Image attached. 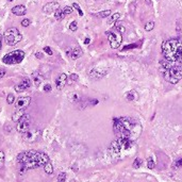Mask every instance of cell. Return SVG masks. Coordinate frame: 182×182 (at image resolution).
I'll return each instance as SVG.
<instances>
[{"label": "cell", "instance_id": "8992f818", "mask_svg": "<svg viewBox=\"0 0 182 182\" xmlns=\"http://www.w3.org/2000/svg\"><path fill=\"white\" fill-rule=\"evenodd\" d=\"M107 35H108V40L110 42L111 48L113 49L119 48V46L122 45V42H123V33L119 32L116 28H113L111 31L107 32Z\"/></svg>", "mask_w": 182, "mask_h": 182}, {"label": "cell", "instance_id": "836d02e7", "mask_svg": "<svg viewBox=\"0 0 182 182\" xmlns=\"http://www.w3.org/2000/svg\"><path fill=\"white\" fill-rule=\"evenodd\" d=\"M73 11H74V10H73V7H65L63 9V12L65 13V15L71 14V13H73Z\"/></svg>", "mask_w": 182, "mask_h": 182}, {"label": "cell", "instance_id": "603a6c76", "mask_svg": "<svg viewBox=\"0 0 182 182\" xmlns=\"http://www.w3.org/2000/svg\"><path fill=\"white\" fill-rule=\"evenodd\" d=\"M119 18H120V14H119V13H115V14H113L111 16V18H110V20H109V24L112 25V24H114V22L117 21Z\"/></svg>", "mask_w": 182, "mask_h": 182}, {"label": "cell", "instance_id": "e575fe53", "mask_svg": "<svg viewBox=\"0 0 182 182\" xmlns=\"http://www.w3.org/2000/svg\"><path fill=\"white\" fill-rule=\"evenodd\" d=\"M30 24H31V22H30V19H28V18H25V19H22L21 20V26L25 27V28L29 27Z\"/></svg>", "mask_w": 182, "mask_h": 182}, {"label": "cell", "instance_id": "b9f144b4", "mask_svg": "<svg viewBox=\"0 0 182 182\" xmlns=\"http://www.w3.org/2000/svg\"><path fill=\"white\" fill-rule=\"evenodd\" d=\"M89 42H91V40H89V37H86L85 40H84V44L85 45H87V44H89Z\"/></svg>", "mask_w": 182, "mask_h": 182}, {"label": "cell", "instance_id": "5bb4252c", "mask_svg": "<svg viewBox=\"0 0 182 182\" xmlns=\"http://www.w3.org/2000/svg\"><path fill=\"white\" fill-rule=\"evenodd\" d=\"M66 53L69 56H71L73 60H77V59H79V58L82 56V50L79 48V47H76V48L73 49V50L68 49V50L66 51Z\"/></svg>", "mask_w": 182, "mask_h": 182}, {"label": "cell", "instance_id": "277c9868", "mask_svg": "<svg viewBox=\"0 0 182 182\" xmlns=\"http://www.w3.org/2000/svg\"><path fill=\"white\" fill-rule=\"evenodd\" d=\"M21 40L22 35L20 34L19 30L16 28H10L5 30V32L3 33V41L7 46H15Z\"/></svg>", "mask_w": 182, "mask_h": 182}, {"label": "cell", "instance_id": "7a4b0ae2", "mask_svg": "<svg viewBox=\"0 0 182 182\" xmlns=\"http://www.w3.org/2000/svg\"><path fill=\"white\" fill-rule=\"evenodd\" d=\"M162 53L165 60L171 62H182V41L168 40L162 44Z\"/></svg>", "mask_w": 182, "mask_h": 182}, {"label": "cell", "instance_id": "d590c367", "mask_svg": "<svg viewBox=\"0 0 182 182\" xmlns=\"http://www.w3.org/2000/svg\"><path fill=\"white\" fill-rule=\"evenodd\" d=\"M44 52H45V53H47V54H49V56H52V54H53V52H52V49L50 48V47H48V46L44 47Z\"/></svg>", "mask_w": 182, "mask_h": 182}, {"label": "cell", "instance_id": "f1b7e54d", "mask_svg": "<svg viewBox=\"0 0 182 182\" xmlns=\"http://www.w3.org/2000/svg\"><path fill=\"white\" fill-rule=\"evenodd\" d=\"M73 7L74 9H76L77 11H78V13H79V16H83V12H82V10H81V7H79V4L78 3H73Z\"/></svg>", "mask_w": 182, "mask_h": 182}, {"label": "cell", "instance_id": "cb8c5ba5", "mask_svg": "<svg viewBox=\"0 0 182 182\" xmlns=\"http://www.w3.org/2000/svg\"><path fill=\"white\" fill-rule=\"evenodd\" d=\"M15 96L13 95V94H9L7 95V102L9 104H14V102H15Z\"/></svg>", "mask_w": 182, "mask_h": 182}, {"label": "cell", "instance_id": "d4e9b609", "mask_svg": "<svg viewBox=\"0 0 182 182\" xmlns=\"http://www.w3.org/2000/svg\"><path fill=\"white\" fill-rule=\"evenodd\" d=\"M141 165H142V160L140 159V158H136V159L134 160L133 165H132V166H133V168H135V169H136V168L141 167Z\"/></svg>", "mask_w": 182, "mask_h": 182}, {"label": "cell", "instance_id": "6da1fadb", "mask_svg": "<svg viewBox=\"0 0 182 182\" xmlns=\"http://www.w3.org/2000/svg\"><path fill=\"white\" fill-rule=\"evenodd\" d=\"M17 162L28 171L44 166L45 164L49 162V156L44 152L29 150L19 153L17 156Z\"/></svg>", "mask_w": 182, "mask_h": 182}, {"label": "cell", "instance_id": "ab89813d", "mask_svg": "<svg viewBox=\"0 0 182 182\" xmlns=\"http://www.w3.org/2000/svg\"><path fill=\"white\" fill-rule=\"evenodd\" d=\"M98 102H99V101L97 100V99H92V100H89V103L92 104V105H96V104H98Z\"/></svg>", "mask_w": 182, "mask_h": 182}, {"label": "cell", "instance_id": "52a82bcc", "mask_svg": "<svg viewBox=\"0 0 182 182\" xmlns=\"http://www.w3.org/2000/svg\"><path fill=\"white\" fill-rule=\"evenodd\" d=\"M30 122H31L30 115L29 114H25L18 123H16V130L18 131L19 133L27 132L30 129Z\"/></svg>", "mask_w": 182, "mask_h": 182}, {"label": "cell", "instance_id": "44dd1931", "mask_svg": "<svg viewBox=\"0 0 182 182\" xmlns=\"http://www.w3.org/2000/svg\"><path fill=\"white\" fill-rule=\"evenodd\" d=\"M44 171L48 175H52L53 174V166H52V164L50 162H48V163H46L44 165Z\"/></svg>", "mask_w": 182, "mask_h": 182}, {"label": "cell", "instance_id": "4fadbf2b", "mask_svg": "<svg viewBox=\"0 0 182 182\" xmlns=\"http://www.w3.org/2000/svg\"><path fill=\"white\" fill-rule=\"evenodd\" d=\"M67 75L66 74H61L60 75V77L56 80V89H62L64 86L67 84Z\"/></svg>", "mask_w": 182, "mask_h": 182}, {"label": "cell", "instance_id": "4316f807", "mask_svg": "<svg viewBox=\"0 0 182 182\" xmlns=\"http://www.w3.org/2000/svg\"><path fill=\"white\" fill-rule=\"evenodd\" d=\"M66 181V173H61L58 176V182H65Z\"/></svg>", "mask_w": 182, "mask_h": 182}, {"label": "cell", "instance_id": "f35d334b", "mask_svg": "<svg viewBox=\"0 0 182 182\" xmlns=\"http://www.w3.org/2000/svg\"><path fill=\"white\" fill-rule=\"evenodd\" d=\"M5 74H7V71H4V69H0V79H2L5 76Z\"/></svg>", "mask_w": 182, "mask_h": 182}, {"label": "cell", "instance_id": "3957f363", "mask_svg": "<svg viewBox=\"0 0 182 182\" xmlns=\"http://www.w3.org/2000/svg\"><path fill=\"white\" fill-rule=\"evenodd\" d=\"M175 62L171 61H161L160 71L163 74L165 81L169 82L171 84L178 83L182 79V66L174 65Z\"/></svg>", "mask_w": 182, "mask_h": 182}, {"label": "cell", "instance_id": "d6986e66", "mask_svg": "<svg viewBox=\"0 0 182 182\" xmlns=\"http://www.w3.org/2000/svg\"><path fill=\"white\" fill-rule=\"evenodd\" d=\"M136 96H138V93L135 91H130L126 94V99L128 101H133L134 99H136Z\"/></svg>", "mask_w": 182, "mask_h": 182}, {"label": "cell", "instance_id": "4dcf8cb0", "mask_svg": "<svg viewBox=\"0 0 182 182\" xmlns=\"http://www.w3.org/2000/svg\"><path fill=\"white\" fill-rule=\"evenodd\" d=\"M51 89H52V86H51V84H49V83L45 84L44 87H43V91H44L45 93H50Z\"/></svg>", "mask_w": 182, "mask_h": 182}, {"label": "cell", "instance_id": "ffe728a7", "mask_svg": "<svg viewBox=\"0 0 182 182\" xmlns=\"http://www.w3.org/2000/svg\"><path fill=\"white\" fill-rule=\"evenodd\" d=\"M65 16H66L65 13H64L63 10H61V9H58V10L54 12V17H56V20H62Z\"/></svg>", "mask_w": 182, "mask_h": 182}, {"label": "cell", "instance_id": "9a60e30c", "mask_svg": "<svg viewBox=\"0 0 182 182\" xmlns=\"http://www.w3.org/2000/svg\"><path fill=\"white\" fill-rule=\"evenodd\" d=\"M32 81H33L34 85L38 87V86L41 85V83L44 81V77L42 76V74L40 71H34L33 74H32Z\"/></svg>", "mask_w": 182, "mask_h": 182}, {"label": "cell", "instance_id": "2e32d148", "mask_svg": "<svg viewBox=\"0 0 182 182\" xmlns=\"http://www.w3.org/2000/svg\"><path fill=\"white\" fill-rule=\"evenodd\" d=\"M107 71L104 69H92L89 71V77H92L94 79H101L103 76H105Z\"/></svg>", "mask_w": 182, "mask_h": 182}, {"label": "cell", "instance_id": "ba28073f", "mask_svg": "<svg viewBox=\"0 0 182 182\" xmlns=\"http://www.w3.org/2000/svg\"><path fill=\"white\" fill-rule=\"evenodd\" d=\"M41 130L38 129H33V130H28L27 132L22 133V138L26 142H29V143H33V142H36L38 138H41Z\"/></svg>", "mask_w": 182, "mask_h": 182}, {"label": "cell", "instance_id": "7c38bea8", "mask_svg": "<svg viewBox=\"0 0 182 182\" xmlns=\"http://www.w3.org/2000/svg\"><path fill=\"white\" fill-rule=\"evenodd\" d=\"M11 12L16 16H24L27 13V7L22 4H18V5H15L12 7Z\"/></svg>", "mask_w": 182, "mask_h": 182}, {"label": "cell", "instance_id": "ee69618b", "mask_svg": "<svg viewBox=\"0 0 182 182\" xmlns=\"http://www.w3.org/2000/svg\"><path fill=\"white\" fill-rule=\"evenodd\" d=\"M7 1H10V2H12V1H13V0H7Z\"/></svg>", "mask_w": 182, "mask_h": 182}, {"label": "cell", "instance_id": "484cf974", "mask_svg": "<svg viewBox=\"0 0 182 182\" xmlns=\"http://www.w3.org/2000/svg\"><path fill=\"white\" fill-rule=\"evenodd\" d=\"M154 28V22L153 21H148L145 25V30L146 31H151Z\"/></svg>", "mask_w": 182, "mask_h": 182}, {"label": "cell", "instance_id": "60d3db41", "mask_svg": "<svg viewBox=\"0 0 182 182\" xmlns=\"http://www.w3.org/2000/svg\"><path fill=\"white\" fill-rule=\"evenodd\" d=\"M2 42H3V35L0 34V51H1V49H2Z\"/></svg>", "mask_w": 182, "mask_h": 182}, {"label": "cell", "instance_id": "7402d4cb", "mask_svg": "<svg viewBox=\"0 0 182 182\" xmlns=\"http://www.w3.org/2000/svg\"><path fill=\"white\" fill-rule=\"evenodd\" d=\"M110 15H111V11H110V10H107V11H101L99 12V13H97L96 16L100 17V18H105V17H108Z\"/></svg>", "mask_w": 182, "mask_h": 182}, {"label": "cell", "instance_id": "e0dca14e", "mask_svg": "<svg viewBox=\"0 0 182 182\" xmlns=\"http://www.w3.org/2000/svg\"><path fill=\"white\" fill-rule=\"evenodd\" d=\"M25 114H26V113H25V110H18V109H16L14 111V113L12 114V120H13L14 123H18Z\"/></svg>", "mask_w": 182, "mask_h": 182}, {"label": "cell", "instance_id": "8fae6325", "mask_svg": "<svg viewBox=\"0 0 182 182\" xmlns=\"http://www.w3.org/2000/svg\"><path fill=\"white\" fill-rule=\"evenodd\" d=\"M58 9H60V4L58 2H56V1H52V2L45 4L42 10H43L45 14H50V13H54Z\"/></svg>", "mask_w": 182, "mask_h": 182}, {"label": "cell", "instance_id": "1f68e13d", "mask_svg": "<svg viewBox=\"0 0 182 182\" xmlns=\"http://www.w3.org/2000/svg\"><path fill=\"white\" fill-rule=\"evenodd\" d=\"M173 167H175V168L182 167V159H178L177 161H175V163H174V165H173Z\"/></svg>", "mask_w": 182, "mask_h": 182}, {"label": "cell", "instance_id": "9c48e42d", "mask_svg": "<svg viewBox=\"0 0 182 182\" xmlns=\"http://www.w3.org/2000/svg\"><path fill=\"white\" fill-rule=\"evenodd\" d=\"M30 103H31V97L30 96L19 97L15 102V108L18 109V110H26Z\"/></svg>", "mask_w": 182, "mask_h": 182}, {"label": "cell", "instance_id": "d6a6232c", "mask_svg": "<svg viewBox=\"0 0 182 182\" xmlns=\"http://www.w3.org/2000/svg\"><path fill=\"white\" fill-rule=\"evenodd\" d=\"M147 166H148L149 169H153L154 168V162L151 158H149L148 159V162H147Z\"/></svg>", "mask_w": 182, "mask_h": 182}, {"label": "cell", "instance_id": "ac0fdd59", "mask_svg": "<svg viewBox=\"0 0 182 182\" xmlns=\"http://www.w3.org/2000/svg\"><path fill=\"white\" fill-rule=\"evenodd\" d=\"M79 79V76L77 74H71L68 78H67V84H69V85H71V84H74V83H76V82L78 81Z\"/></svg>", "mask_w": 182, "mask_h": 182}, {"label": "cell", "instance_id": "30bf717a", "mask_svg": "<svg viewBox=\"0 0 182 182\" xmlns=\"http://www.w3.org/2000/svg\"><path fill=\"white\" fill-rule=\"evenodd\" d=\"M30 86H31V81H30V79L24 78L17 85L14 86V89L16 93H22V92H25V91H27V89H29Z\"/></svg>", "mask_w": 182, "mask_h": 182}, {"label": "cell", "instance_id": "f546056e", "mask_svg": "<svg viewBox=\"0 0 182 182\" xmlns=\"http://www.w3.org/2000/svg\"><path fill=\"white\" fill-rule=\"evenodd\" d=\"M69 29H71V31H74V32L75 31H77V29H78V24H77L76 20H74V21L69 25Z\"/></svg>", "mask_w": 182, "mask_h": 182}, {"label": "cell", "instance_id": "74e56055", "mask_svg": "<svg viewBox=\"0 0 182 182\" xmlns=\"http://www.w3.org/2000/svg\"><path fill=\"white\" fill-rule=\"evenodd\" d=\"M134 47H138V44H132V45H129V46H126V47H124V50H127V49H130V48H134Z\"/></svg>", "mask_w": 182, "mask_h": 182}, {"label": "cell", "instance_id": "8d00e7d4", "mask_svg": "<svg viewBox=\"0 0 182 182\" xmlns=\"http://www.w3.org/2000/svg\"><path fill=\"white\" fill-rule=\"evenodd\" d=\"M35 58L38 60H42L44 58V53H42V52H40V51L36 52V53H35Z\"/></svg>", "mask_w": 182, "mask_h": 182}, {"label": "cell", "instance_id": "83f0119b", "mask_svg": "<svg viewBox=\"0 0 182 182\" xmlns=\"http://www.w3.org/2000/svg\"><path fill=\"white\" fill-rule=\"evenodd\" d=\"M4 160H5V156H4V152H3V151H0V168L3 167Z\"/></svg>", "mask_w": 182, "mask_h": 182}, {"label": "cell", "instance_id": "5b68a950", "mask_svg": "<svg viewBox=\"0 0 182 182\" xmlns=\"http://www.w3.org/2000/svg\"><path fill=\"white\" fill-rule=\"evenodd\" d=\"M24 59H25V51L17 49L7 53L2 58V62L7 65H15V64H20Z\"/></svg>", "mask_w": 182, "mask_h": 182}, {"label": "cell", "instance_id": "7bdbcfd3", "mask_svg": "<svg viewBox=\"0 0 182 182\" xmlns=\"http://www.w3.org/2000/svg\"><path fill=\"white\" fill-rule=\"evenodd\" d=\"M146 4H149V5H151V0H145Z\"/></svg>", "mask_w": 182, "mask_h": 182}]
</instances>
